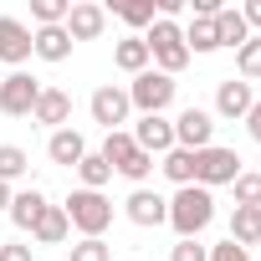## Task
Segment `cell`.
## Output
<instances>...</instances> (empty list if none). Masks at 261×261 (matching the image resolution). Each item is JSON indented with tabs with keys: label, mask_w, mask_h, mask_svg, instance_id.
Listing matches in <instances>:
<instances>
[{
	"label": "cell",
	"mask_w": 261,
	"mask_h": 261,
	"mask_svg": "<svg viewBox=\"0 0 261 261\" xmlns=\"http://www.w3.org/2000/svg\"><path fill=\"white\" fill-rule=\"evenodd\" d=\"M210 220H215V195H210V190L185 185V190L169 195V225H174L179 241H200V236L210 230Z\"/></svg>",
	"instance_id": "obj_1"
},
{
	"label": "cell",
	"mask_w": 261,
	"mask_h": 261,
	"mask_svg": "<svg viewBox=\"0 0 261 261\" xmlns=\"http://www.w3.org/2000/svg\"><path fill=\"white\" fill-rule=\"evenodd\" d=\"M144 46H149V62H154V72H164V77H179L185 67H190V46H185V26L179 21H154L149 31H144Z\"/></svg>",
	"instance_id": "obj_2"
},
{
	"label": "cell",
	"mask_w": 261,
	"mask_h": 261,
	"mask_svg": "<svg viewBox=\"0 0 261 261\" xmlns=\"http://www.w3.org/2000/svg\"><path fill=\"white\" fill-rule=\"evenodd\" d=\"M62 210H67V220H72V230L77 236H108V225H113V200L108 195H97V190H72L67 200H62Z\"/></svg>",
	"instance_id": "obj_3"
},
{
	"label": "cell",
	"mask_w": 261,
	"mask_h": 261,
	"mask_svg": "<svg viewBox=\"0 0 261 261\" xmlns=\"http://www.w3.org/2000/svg\"><path fill=\"white\" fill-rule=\"evenodd\" d=\"M236 174H241V154L236 149H225V144H210V149H200L195 154V185L200 190H220V185H236Z\"/></svg>",
	"instance_id": "obj_4"
},
{
	"label": "cell",
	"mask_w": 261,
	"mask_h": 261,
	"mask_svg": "<svg viewBox=\"0 0 261 261\" xmlns=\"http://www.w3.org/2000/svg\"><path fill=\"white\" fill-rule=\"evenodd\" d=\"M174 92H179V82L164 77V72H154V67L128 82V102L139 108V118H144V113H164V108L174 102Z\"/></svg>",
	"instance_id": "obj_5"
},
{
	"label": "cell",
	"mask_w": 261,
	"mask_h": 261,
	"mask_svg": "<svg viewBox=\"0 0 261 261\" xmlns=\"http://www.w3.org/2000/svg\"><path fill=\"white\" fill-rule=\"evenodd\" d=\"M87 113H92V123L102 128V134L123 128V123H128V113H134V102H128V87H118V82H102V87L87 97Z\"/></svg>",
	"instance_id": "obj_6"
},
{
	"label": "cell",
	"mask_w": 261,
	"mask_h": 261,
	"mask_svg": "<svg viewBox=\"0 0 261 261\" xmlns=\"http://www.w3.org/2000/svg\"><path fill=\"white\" fill-rule=\"evenodd\" d=\"M210 144H215V113L190 102V108L174 118V149H190V154H200V149H210Z\"/></svg>",
	"instance_id": "obj_7"
},
{
	"label": "cell",
	"mask_w": 261,
	"mask_h": 261,
	"mask_svg": "<svg viewBox=\"0 0 261 261\" xmlns=\"http://www.w3.org/2000/svg\"><path fill=\"white\" fill-rule=\"evenodd\" d=\"M41 87L46 82H36L31 72H6V77H0V113H6V118H31Z\"/></svg>",
	"instance_id": "obj_8"
},
{
	"label": "cell",
	"mask_w": 261,
	"mask_h": 261,
	"mask_svg": "<svg viewBox=\"0 0 261 261\" xmlns=\"http://www.w3.org/2000/svg\"><path fill=\"white\" fill-rule=\"evenodd\" d=\"M123 215L134 220L139 230H154V225H169V200L159 195V190H128V200H123Z\"/></svg>",
	"instance_id": "obj_9"
},
{
	"label": "cell",
	"mask_w": 261,
	"mask_h": 261,
	"mask_svg": "<svg viewBox=\"0 0 261 261\" xmlns=\"http://www.w3.org/2000/svg\"><path fill=\"white\" fill-rule=\"evenodd\" d=\"M128 134H134V144H139L144 154L164 159V154L174 149V118H164V113H144L134 128H128Z\"/></svg>",
	"instance_id": "obj_10"
},
{
	"label": "cell",
	"mask_w": 261,
	"mask_h": 261,
	"mask_svg": "<svg viewBox=\"0 0 261 261\" xmlns=\"http://www.w3.org/2000/svg\"><path fill=\"white\" fill-rule=\"evenodd\" d=\"M108 31V11L97 6V0H72V11H67V36H72V46L77 41H97Z\"/></svg>",
	"instance_id": "obj_11"
},
{
	"label": "cell",
	"mask_w": 261,
	"mask_h": 261,
	"mask_svg": "<svg viewBox=\"0 0 261 261\" xmlns=\"http://www.w3.org/2000/svg\"><path fill=\"white\" fill-rule=\"evenodd\" d=\"M251 102H256V87L241 82V77H225L215 87V118H225V123H241L251 113Z\"/></svg>",
	"instance_id": "obj_12"
},
{
	"label": "cell",
	"mask_w": 261,
	"mask_h": 261,
	"mask_svg": "<svg viewBox=\"0 0 261 261\" xmlns=\"http://www.w3.org/2000/svg\"><path fill=\"white\" fill-rule=\"evenodd\" d=\"M0 62L11 72H21V62H31V26L16 16H0Z\"/></svg>",
	"instance_id": "obj_13"
},
{
	"label": "cell",
	"mask_w": 261,
	"mask_h": 261,
	"mask_svg": "<svg viewBox=\"0 0 261 261\" xmlns=\"http://www.w3.org/2000/svg\"><path fill=\"white\" fill-rule=\"evenodd\" d=\"M31 123H41V128H72V92H62V87H41V97H36V108H31Z\"/></svg>",
	"instance_id": "obj_14"
},
{
	"label": "cell",
	"mask_w": 261,
	"mask_h": 261,
	"mask_svg": "<svg viewBox=\"0 0 261 261\" xmlns=\"http://www.w3.org/2000/svg\"><path fill=\"white\" fill-rule=\"evenodd\" d=\"M46 205H51V200H46V195L31 185V190L11 195V210H6V215H11V225H16V230H26V236H31V230H36V220L46 215Z\"/></svg>",
	"instance_id": "obj_15"
},
{
	"label": "cell",
	"mask_w": 261,
	"mask_h": 261,
	"mask_svg": "<svg viewBox=\"0 0 261 261\" xmlns=\"http://www.w3.org/2000/svg\"><path fill=\"white\" fill-rule=\"evenodd\" d=\"M82 154H87V139L77 134V128H57V134L46 139V159H51V164L77 169V164H82Z\"/></svg>",
	"instance_id": "obj_16"
},
{
	"label": "cell",
	"mask_w": 261,
	"mask_h": 261,
	"mask_svg": "<svg viewBox=\"0 0 261 261\" xmlns=\"http://www.w3.org/2000/svg\"><path fill=\"white\" fill-rule=\"evenodd\" d=\"M31 57H41V62H67V57H72L67 26H41V31H31Z\"/></svg>",
	"instance_id": "obj_17"
},
{
	"label": "cell",
	"mask_w": 261,
	"mask_h": 261,
	"mask_svg": "<svg viewBox=\"0 0 261 261\" xmlns=\"http://www.w3.org/2000/svg\"><path fill=\"white\" fill-rule=\"evenodd\" d=\"M215 41L230 46V51H241V46L251 41V26L241 21V6H220V16H215Z\"/></svg>",
	"instance_id": "obj_18"
},
{
	"label": "cell",
	"mask_w": 261,
	"mask_h": 261,
	"mask_svg": "<svg viewBox=\"0 0 261 261\" xmlns=\"http://www.w3.org/2000/svg\"><path fill=\"white\" fill-rule=\"evenodd\" d=\"M67 236H72V220H67V210H62V205H46V215L36 220L31 241H36V246H67Z\"/></svg>",
	"instance_id": "obj_19"
},
{
	"label": "cell",
	"mask_w": 261,
	"mask_h": 261,
	"mask_svg": "<svg viewBox=\"0 0 261 261\" xmlns=\"http://www.w3.org/2000/svg\"><path fill=\"white\" fill-rule=\"evenodd\" d=\"M225 241H236V246H246V251L261 246V210H256V205H236V210H230V236H225Z\"/></svg>",
	"instance_id": "obj_20"
},
{
	"label": "cell",
	"mask_w": 261,
	"mask_h": 261,
	"mask_svg": "<svg viewBox=\"0 0 261 261\" xmlns=\"http://www.w3.org/2000/svg\"><path fill=\"white\" fill-rule=\"evenodd\" d=\"M113 67H118V72H128V77L149 72L154 62H149V46H144V36H123V41L113 46Z\"/></svg>",
	"instance_id": "obj_21"
},
{
	"label": "cell",
	"mask_w": 261,
	"mask_h": 261,
	"mask_svg": "<svg viewBox=\"0 0 261 261\" xmlns=\"http://www.w3.org/2000/svg\"><path fill=\"white\" fill-rule=\"evenodd\" d=\"M154 169H159V164H154V154H144L139 144H134V154H123V159L113 164V174H123V179H128V185H134V190H144Z\"/></svg>",
	"instance_id": "obj_22"
},
{
	"label": "cell",
	"mask_w": 261,
	"mask_h": 261,
	"mask_svg": "<svg viewBox=\"0 0 261 261\" xmlns=\"http://www.w3.org/2000/svg\"><path fill=\"white\" fill-rule=\"evenodd\" d=\"M77 179H82L77 190H97V195H102V190H108V179H113V164H108L97 149H87V154H82V164H77Z\"/></svg>",
	"instance_id": "obj_23"
},
{
	"label": "cell",
	"mask_w": 261,
	"mask_h": 261,
	"mask_svg": "<svg viewBox=\"0 0 261 261\" xmlns=\"http://www.w3.org/2000/svg\"><path fill=\"white\" fill-rule=\"evenodd\" d=\"M159 169H164V179H169L174 190L195 185V154H190V149H169V154L159 159Z\"/></svg>",
	"instance_id": "obj_24"
},
{
	"label": "cell",
	"mask_w": 261,
	"mask_h": 261,
	"mask_svg": "<svg viewBox=\"0 0 261 261\" xmlns=\"http://www.w3.org/2000/svg\"><path fill=\"white\" fill-rule=\"evenodd\" d=\"M113 11H118V21H123V26H134V36H144V31L159 21L154 0H123V6H113Z\"/></svg>",
	"instance_id": "obj_25"
},
{
	"label": "cell",
	"mask_w": 261,
	"mask_h": 261,
	"mask_svg": "<svg viewBox=\"0 0 261 261\" xmlns=\"http://www.w3.org/2000/svg\"><path fill=\"white\" fill-rule=\"evenodd\" d=\"M31 174V154L21 144H0V185H16Z\"/></svg>",
	"instance_id": "obj_26"
},
{
	"label": "cell",
	"mask_w": 261,
	"mask_h": 261,
	"mask_svg": "<svg viewBox=\"0 0 261 261\" xmlns=\"http://www.w3.org/2000/svg\"><path fill=\"white\" fill-rule=\"evenodd\" d=\"M185 46H190V57H210V51H220V41H215V21H190V26H185Z\"/></svg>",
	"instance_id": "obj_27"
},
{
	"label": "cell",
	"mask_w": 261,
	"mask_h": 261,
	"mask_svg": "<svg viewBox=\"0 0 261 261\" xmlns=\"http://www.w3.org/2000/svg\"><path fill=\"white\" fill-rule=\"evenodd\" d=\"M67 11H72V0H31V31H41V26H67Z\"/></svg>",
	"instance_id": "obj_28"
},
{
	"label": "cell",
	"mask_w": 261,
	"mask_h": 261,
	"mask_svg": "<svg viewBox=\"0 0 261 261\" xmlns=\"http://www.w3.org/2000/svg\"><path fill=\"white\" fill-rule=\"evenodd\" d=\"M67 261H113V246L97 241V236H77L67 246Z\"/></svg>",
	"instance_id": "obj_29"
},
{
	"label": "cell",
	"mask_w": 261,
	"mask_h": 261,
	"mask_svg": "<svg viewBox=\"0 0 261 261\" xmlns=\"http://www.w3.org/2000/svg\"><path fill=\"white\" fill-rule=\"evenodd\" d=\"M236 77H241V82H261V36H251V41L236 51Z\"/></svg>",
	"instance_id": "obj_30"
},
{
	"label": "cell",
	"mask_w": 261,
	"mask_h": 261,
	"mask_svg": "<svg viewBox=\"0 0 261 261\" xmlns=\"http://www.w3.org/2000/svg\"><path fill=\"white\" fill-rule=\"evenodd\" d=\"M230 190H236V205H256L261 210V169H241Z\"/></svg>",
	"instance_id": "obj_31"
},
{
	"label": "cell",
	"mask_w": 261,
	"mask_h": 261,
	"mask_svg": "<svg viewBox=\"0 0 261 261\" xmlns=\"http://www.w3.org/2000/svg\"><path fill=\"white\" fill-rule=\"evenodd\" d=\"M108 164H118L123 154H134V134H128V128H113V134H102V149H97Z\"/></svg>",
	"instance_id": "obj_32"
},
{
	"label": "cell",
	"mask_w": 261,
	"mask_h": 261,
	"mask_svg": "<svg viewBox=\"0 0 261 261\" xmlns=\"http://www.w3.org/2000/svg\"><path fill=\"white\" fill-rule=\"evenodd\" d=\"M169 261H210V246H200V241H174V246H169Z\"/></svg>",
	"instance_id": "obj_33"
},
{
	"label": "cell",
	"mask_w": 261,
	"mask_h": 261,
	"mask_svg": "<svg viewBox=\"0 0 261 261\" xmlns=\"http://www.w3.org/2000/svg\"><path fill=\"white\" fill-rule=\"evenodd\" d=\"M210 261H251V251L236 241H220V246H210Z\"/></svg>",
	"instance_id": "obj_34"
},
{
	"label": "cell",
	"mask_w": 261,
	"mask_h": 261,
	"mask_svg": "<svg viewBox=\"0 0 261 261\" xmlns=\"http://www.w3.org/2000/svg\"><path fill=\"white\" fill-rule=\"evenodd\" d=\"M0 261H36V251L21 246V241H6V246H0Z\"/></svg>",
	"instance_id": "obj_35"
},
{
	"label": "cell",
	"mask_w": 261,
	"mask_h": 261,
	"mask_svg": "<svg viewBox=\"0 0 261 261\" xmlns=\"http://www.w3.org/2000/svg\"><path fill=\"white\" fill-rule=\"evenodd\" d=\"M241 21L251 26V36H261V0H246V6H241Z\"/></svg>",
	"instance_id": "obj_36"
},
{
	"label": "cell",
	"mask_w": 261,
	"mask_h": 261,
	"mask_svg": "<svg viewBox=\"0 0 261 261\" xmlns=\"http://www.w3.org/2000/svg\"><path fill=\"white\" fill-rule=\"evenodd\" d=\"M241 123H246V134H251V144H261V97L251 102V113H246Z\"/></svg>",
	"instance_id": "obj_37"
},
{
	"label": "cell",
	"mask_w": 261,
	"mask_h": 261,
	"mask_svg": "<svg viewBox=\"0 0 261 261\" xmlns=\"http://www.w3.org/2000/svg\"><path fill=\"white\" fill-rule=\"evenodd\" d=\"M11 195H16L11 185H0V215H6V210H11Z\"/></svg>",
	"instance_id": "obj_38"
}]
</instances>
